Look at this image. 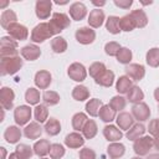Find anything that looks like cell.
I'll return each instance as SVG.
<instances>
[{
    "mask_svg": "<svg viewBox=\"0 0 159 159\" xmlns=\"http://www.w3.org/2000/svg\"><path fill=\"white\" fill-rule=\"evenodd\" d=\"M84 140L86 139H84V137L81 133L72 132V133H70V134L66 135L65 144H66V147H68L71 149H78V148H81L84 144Z\"/></svg>",
    "mask_w": 159,
    "mask_h": 159,
    "instance_id": "16",
    "label": "cell"
},
{
    "mask_svg": "<svg viewBox=\"0 0 159 159\" xmlns=\"http://www.w3.org/2000/svg\"><path fill=\"white\" fill-rule=\"evenodd\" d=\"M94 82L97 84L102 86V87H111L113 84V82H114V73L111 70H106L102 75H99L94 80Z\"/></svg>",
    "mask_w": 159,
    "mask_h": 159,
    "instance_id": "29",
    "label": "cell"
},
{
    "mask_svg": "<svg viewBox=\"0 0 159 159\" xmlns=\"http://www.w3.org/2000/svg\"><path fill=\"white\" fill-rule=\"evenodd\" d=\"M134 120H135L134 117L129 112H120L117 116V118H116V122H117L118 128L119 129H123V130L130 129L134 125Z\"/></svg>",
    "mask_w": 159,
    "mask_h": 159,
    "instance_id": "15",
    "label": "cell"
},
{
    "mask_svg": "<svg viewBox=\"0 0 159 159\" xmlns=\"http://www.w3.org/2000/svg\"><path fill=\"white\" fill-rule=\"evenodd\" d=\"M15 153L20 159H31L32 154H35L34 153V148H31L30 145H27L25 143L17 144L16 148H15Z\"/></svg>",
    "mask_w": 159,
    "mask_h": 159,
    "instance_id": "35",
    "label": "cell"
},
{
    "mask_svg": "<svg viewBox=\"0 0 159 159\" xmlns=\"http://www.w3.org/2000/svg\"><path fill=\"white\" fill-rule=\"evenodd\" d=\"M24 134L29 139H37L42 134V127L39 122H30L24 129Z\"/></svg>",
    "mask_w": 159,
    "mask_h": 159,
    "instance_id": "22",
    "label": "cell"
},
{
    "mask_svg": "<svg viewBox=\"0 0 159 159\" xmlns=\"http://www.w3.org/2000/svg\"><path fill=\"white\" fill-rule=\"evenodd\" d=\"M52 10L51 0H37L35 5V14L40 20H46L50 17Z\"/></svg>",
    "mask_w": 159,
    "mask_h": 159,
    "instance_id": "11",
    "label": "cell"
},
{
    "mask_svg": "<svg viewBox=\"0 0 159 159\" xmlns=\"http://www.w3.org/2000/svg\"><path fill=\"white\" fill-rule=\"evenodd\" d=\"M124 153H125V147L122 143H118V142L111 143L107 148V154L111 159H118V158L123 157Z\"/></svg>",
    "mask_w": 159,
    "mask_h": 159,
    "instance_id": "24",
    "label": "cell"
},
{
    "mask_svg": "<svg viewBox=\"0 0 159 159\" xmlns=\"http://www.w3.org/2000/svg\"><path fill=\"white\" fill-rule=\"evenodd\" d=\"M88 25L93 29H98L102 26L104 21V12L101 9H93L88 15Z\"/></svg>",
    "mask_w": 159,
    "mask_h": 159,
    "instance_id": "21",
    "label": "cell"
},
{
    "mask_svg": "<svg viewBox=\"0 0 159 159\" xmlns=\"http://www.w3.org/2000/svg\"><path fill=\"white\" fill-rule=\"evenodd\" d=\"M119 19L118 16H109L107 20H106V29L108 30L109 34L112 35H118L122 30H120V26H119Z\"/></svg>",
    "mask_w": 159,
    "mask_h": 159,
    "instance_id": "40",
    "label": "cell"
},
{
    "mask_svg": "<svg viewBox=\"0 0 159 159\" xmlns=\"http://www.w3.org/2000/svg\"><path fill=\"white\" fill-rule=\"evenodd\" d=\"M87 15V7L83 2H80V1H76L73 4H71L70 6V16L72 20L75 21H81L86 17Z\"/></svg>",
    "mask_w": 159,
    "mask_h": 159,
    "instance_id": "14",
    "label": "cell"
},
{
    "mask_svg": "<svg viewBox=\"0 0 159 159\" xmlns=\"http://www.w3.org/2000/svg\"><path fill=\"white\" fill-rule=\"evenodd\" d=\"M147 159H159V153H152L148 155Z\"/></svg>",
    "mask_w": 159,
    "mask_h": 159,
    "instance_id": "54",
    "label": "cell"
},
{
    "mask_svg": "<svg viewBox=\"0 0 159 159\" xmlns=\"http://www.w3.org/2000/svg\"><path fill=\"white\" fill-rule=\"evenodd\" d=\"M50 148H51V143L47 139H40L34 144V153L37 157L45 158L48 153H50Z\"/></svg>",
    "mask_w": 159,
    "mask_h": 159,
    "instance_id": "23",
    "label": "cell"
},
{
    "mask_svg": "<svg viewBox=\"0 0 159 159\" xmlns=\"http://www.w3.org/2000/svg\"><path fill=\"white\" fill-rule=\"evenodd\" d=\"M120 45L116 41H111V42H107L104 45V52L108 55V56H117V53L119 52L120 50Z\"/></svg>",
    "mask_w": 159,
    "mask_h": 159,
    "instance_id": "49",
    "label": "cell"
},
{
    "mask_svg": "<svg viewBox=\"0 0 159 159\" xmlns=\"http://www.w3.org/2000/svg\"><path fill=\"white\" fill-rule=\"evenodd\" d=\"M132 51L128 48V47H122L119 50V52L117 53V61L119 63H123V65H129L130 61H132Z\"/></svg>",
    "mask_w": 159,
    "mask_h": 159,
    "instance_id": "45",
    "label": "cell"
},
{
    "mask_svg": "<svg viewBox=\"0 0 159 159\" xmlns=\"http://www.w3.org/2000/svg\"><path fill=\"white\" fill-rule=\"evenodd\" d=\"M67 75L71 80H73L76 82H82L87 77V70L82 63L73 62V63L70 65V67L67 70Z\"/></svg>",
    "mask_w": 159,
    "mask_h": 159,
    "instance_id": "6",
    "label": "cell"
},
{
    "mask_svg": "<svg viewBox=\"0 0 159 159\" xmlns=\"http://www.w3.org/2000/svg\"><path fill=\"white\" fill-rule=\"evenodd\" d=\"M87 120H88L87 116L84 113H82V112H78V113L73 114V117H72V128L76 132H82V129H83L84 124L87 123Z\"/></svg>",
    "mask_w": 159,
    "mask_h": 159,
    "instance_id": "39",
    "label": "cell"
},
{
    "mask_svg": "<svg viewBox=\"0 0 159 159\" xmlns=\"http://www.w3.org/2000/svg\"><path fill=\"white\" fill-rule=\"evenodd\" d=\"M113 2H114V5H116V6H118V7H120V9L127 10V9H129V7L132 6L133 0H114Z\"/></svg>",
    "mask_w": 159,
    "mask_h": 159,
    "instance_id": "52",
    "label": "cell"
},
{
    "mask_svg": "<svg viewBox=\"0 0 159 159\" xmlns=\"http://www.w3.org/2000/svg\"><path fill=\"white\" fill-rule=\"evenodd\" d=\"M119 26H120L122 31H127V32H130V31H133L137 27L133 17L130 16V14L124 15V16H122L119 19Z\"/></svg>",
    "mask_w": 159,
    "mask_h": 159,
    "instance_id": "42",
    "label": "cell"
},
{
    "mask_svg": "<svg viewBox=\"0 0 159 159\" xmlns=\"http://www.w3.org/2000/svg\"><path fill=\"white\" fill-rule=\"evenodd\" d=\"M50 37H52V34L50 31L48 22H40L31 31V41L35 43H41Z\"/></svg>",
    "mask_w": 159,
    "mask_h": 159,
    "instance_id": "5",
    "label": "cell"
},
{
    "mask_svg": "<svg viewBox=\"0 0 159 159\" xmlns=\"http://www.w3.org/2000/svg\"><path fill=\"white\" fill-rule=\"evenodd\" d=\"M19 56L17 41L10 36H2L0 39V58Z\"/></svg>",
    "mask_w": 159,
    "mask_h": 159,
    "instance_id": "3",
    "label": "cell"
},
{
    "mask_svg": "<svg viewBox=\"0 0 159 159\" xmlns=\"http://www.w3.org/2000/svg\"><path fill=\"white\" fill-rule=\"evenodd\" d=\"M108 104H109L116 112H119V111H122V109L125 108V106H127V99H125L123 96H114V97L111 98V101H109Z\"/></svg>",
    "mask_w": 159,
    "mask_h": 159,
    "instance_id": "47",
    "label": "cell"
},
{
    "mask_svg": "<svg viewBox=\"0 0 159 159\" xmlns=\"http://www.w3.org/2000/svg\"><path fill=\"white\" fill-rule=\"evenodd\" d=\"M143 99H144V93H143V91H142L138 86H133V87L129 89V92L127 93V101H129V102L133 103V104L139 103V102H142Z\"/></svg>",
    "mask_w": 159,
    "mask_h": 159,
    "instance_id": "36",
    "label": "cell"
},
{
    "mask_svg": "<svg viewBox=\"0 0 159 159\" xmlns=\"http://www.w3.org/2000/svg\"><path fill=\"white\" fill-rule=\"evenodd\" d=\"M96 152L91 148H83L80 150V159H96Z\"/></svg>",
    "mask_w": 159,
    "mask_h": 159,
    "instance_id": "51",
    "label": "cell"
},
{
    "mask_svg": "<svg viewBox=\"0 0 159 159\" xmlns=\"http://www.w3.org/2000/svg\"><path fill=\"white\" fill-rule=\"evenodd\" d=\"M103 135L108 142L114 143V142H118L119 139H122L123 133L118 127H116L113 124H107L103 128Z\"/></svg>",
    "mask_w": 159,
    "mask_h": 159,
    "instance_id": "19",
    "label": "cell"
},
{
    "mask_svg": "<svg viewBox=\"0 0 159 159\" xmlns=\"http://www.w3.org/2000/svg\"><path fill=\"white\" fill-rule=\"evenodd\" d=\"M6 31H7L9 36L12 37V39L16 40V41H24V40H26L27 36H29V30H27V27H26L25 25H22V24H19V22H15V24L10 25Z\"/></svg>",
    "mask_w": 159,
    "mask_h": 159,
    "instance_id": "9",
    "label": "cell"
},
{
    "mask_svg": "<svg viewBox=\"0 0 159 159\" xmlns=\"http://www.w3.org/2000/svg\"><path fill=\"white\" fill-rule=\"evenodd\" d=\"M35 84L40 88V89H46L50 84H51V81H52V76L48 71L46 70H41V71H37L36 75H35Z\"/></svg>",
    "mask_w": 159,
    "mask_h": 159,
    "instance_id": "17",
    "label": "cell"
},
{
    "mask_svg": "<svg viewBox=\"0 0 159 159\" xmlns=\"http://www.w3.org/2000/svg\"><path fill=\"white\" fill-rule=\"evenodd\" d=\"M72 97L78 102H83L89 98V89L83 84H78L72 89Z\"/></svg>",
    "mask_w": 159,
    "mask_h": 159,
    "instance_id": "33",
    "label": "cell"
},
{
    "mask_svg": "<svg viewBox=\"0 0 159 159\" xmlns=\"http://www.w3.org/2000/svg\"><path fill=\"white\" fill-rule=\"evenodd\" d=\"M22 65H24V61L20 56L4 57L0 60V75L1 76L15 75L17 71H20Z\"/></svg>",
    "mask_w": 159,
    "mask_h": 159,
    "instance_id": "1",
    "label": "cell"
},
{
    "mask_svg": "<svg viewBox=\"0 0 159 159\" xmlns=\"http://www.w3.org/2000/svg\"><path fill=\"white\" fill-rule=\"evenodd\" d=\"M7 159H20V158H19V157L16 155V153L14 152V153H11V154L9 155V158H7Z\"/></svg>",
    "mask_w": 159,
    "mask_h": 159,
    "instance_id": "57",
    "label": "cell"
},
{
    "mask_svg": "<svg viewBox=\"0 0 159 159\" xmlns=\"http://www.w3.org/2000/svg\"><path fill=\"white\" fill-rule=\"evenodd\" d=\"M25 101L31 106V104H35L37 106L39 102H40V92L39 89L34 88V87H30L26 89L25 92Z\"/></svg>",
    "mask_w": 159,
    "mask_h": 159,
    "instance_id": "43",
    "label": "cell"
},
{
    "mask_svg": "<svg viewBox=\"0 0 159 159\" xmlns=\"http://www.w3.org/2000/svg\"><path fill=\"white\" fill-rule=\"evenodd\" d=\"M103 103L101 99L98 98H92L86 103V112L91 116V117H97L99 114V109L102 108Z\"/></svg>",
    "mask_w": 159,
    "mask_h": 159,
    "instance_id": "32",
    "label": "cell"
},
{
    "mask_svg": "<svg viewBox=\"0 0 159 159\" xmlns=\"http://www.w3.org/2000/svg\"><path fill=\"white\" fill-rule=\"evenodd\" d=\"M130 16L133 17V20H134L137 27L143 29V27L147 26V24H148V17H147V14L144 12V10H142V9L133 10V11L130 12Z\"/></svg>",
    "mask_w": 159,
    "mask_h": 159,
    "instance_id": "30",
    "label": "cell"
},
{
    "mask_svg": "<svg viewBox=\"0 0 159 159\" xmlns=\"http://www.w3.org/2000/svg\"><path fill=\"white\" fill-rule=\"evenodd\" d=\"M145 61L150 67H159V47L150 48L145 55Z\"/></svg>",
    "mask_w": 159,
    "mask_h": 159,
    "instance_id": "41",
    "label": "cell"
},
{
    "mask_svg": "<svg viewBox=\"0 0 159 159\" xmlns=\"http://www.w3.org/2000/svg\"><path fill=\"white\" fill-rule=\"evenodd\" d=\"M125 76H128L132 81H140L145 76V68L139 63H129L125 67Z\"/></svg>",
    "mask_w": 159,
    "mask_h": 159,
    "instance_id": "12",
    "label": "cell"
},
{
    "mask_svg": "<svg viewBox=\"0 0 159 159\" xmlns=\"http://www.w3.org/2000/svg\"><path fill=\"white\" fill-rule=\"evenodd\" d=\"M107 68H106V65L103 63V62H93L91 66H89V68H88V73H89V76L93 78V80H96L99 75H102L104 71H106Z\"/></svg>",
    "mask_w": 159,
    "mask_h": 159,
    "instance_id": "46",
    "label": "cell"
},
{
    "mask_svg": "<svg viewBox=\"0 0 159 159\" xmlns=\"http://www.w3.org/2000/svg\"><path fill=\"white\" fill-rule=\"evenodd\" d=\"M31 116H32V111L30 106H26V104L19 106L14 111V119L17 125H25L31 119Z\"/></svg>",
    "mask_w": 159,
    "mask_h": 159,
    "instance_id": "7",
    "label": "cell"
},
{
    "mask_svg": "<svg viewBox=\"0 0 159 159\" xmlns=\"http://www.w3.org/2000/svg\"><path fill=\"white\" fill-rule=\"evenodd\" d=\"M75 37L80 43L89 45L96 40V31L92 30L91 27H86V26L84 27H80V29L76 30Z\"/></svg>",
    "mask_w": 159,
    "mask_h": 159,
    "instance_id": "10",
    "label": "cell"
},
{
    "mask_svg": "<svg viewBox=\"0 0 159 159\" xmlns=\"http://www.w3.org/2000/svg\"><path fill=\"white\" fill-rule=\"evenodd\" d=\"M34 117L36 119V122H39L40 124L41 123H45L47 122L46 119L48 118V108L46 104H37L34 109Z\"/></svg>",
    "mask_w": 159,
    "mask_h": 159,
    "instance_id": "37",
    "label": "cell"
},
{
    "mask_svg": "<svg viewBox=\"0 0 159 159\" xmlns=\"http://www.w3.org/2000/svg\"><path fill=\"white\" fill-rule=\"evenodd\" d=\"M15 93L9 87H1L0 89V103L2 109H11L14 106Z\"/></svg>",
    "mask_w": 159,
    "mask_h": 159,
    "instance_id": "13",
    "label": "cell"
},
{
    "mask_svg": "<svg viewBox=\"0 0 159 159\" xmlns=\"http://www.w3.org/2000/svg\"><path fill=\"white\" fill-rule=\"evenodd\" d=\"M45 132L50 135V137H55L60 132H61V123L58 119L51 117L50 119H47V122L45 123V127H43Z\"/></svg>",
    "mask_w": 159,
    "mask_h": 159,
    "instance_id": "26",
    "label": "cell"
},
{
    "mask_svg": "<svg viewBox=\"0 0 159 159\" xmlns=\"http://www.w3.org/2000/svg\"><path fill=\"white\" fill-rule=\"evenodd\" d=\"M50 158L51 159H61L63 155H65V147L62 144H58V143H53L51 144V148H50Z\"/></svg>",
    "mask_w": 159,
    "mask_h": 159,
    "instance_id": "48",
    "label": "cell"
},
{
    "mask_svg": "<svg viewBox=\"0 0 159 159\" xmlns=\"http://www.w3.org/2000/svg\"><path fill=\"white\" fill-rule=\"evenodd\" d=\"M145 127L142 124V123H134V125L130 128V129H128L127 130V133H125V137H127V139H129V140H137L138 138H140V137H143L144 135V133H145Z\"/></svg>",
    "mask_w": 159,
    "mask_h": 159,
    "instance_id": "27",
    "label": "cell"
},
{
    "mask_svg": "<svg viewBox=\"0 0 159 159\" xmlns=\"http://www.w3.org/2000/svg\"><path fill=\"white\" fill-rule=\"evenodd\" d=\"M97 132H98L97 123L93 119H88L87 123L84 124L83 129H82V135L84 137V139H92L96 137Z\"/></svg>",
    "mask_w": 159,
    "mask_h": 159,
    "instance_id": "34",
    "label": "cell"
},
{
    "mask_svg": "<svg viewBox=\"0 0 159 159\" xmlns=\"http://www.w3.org/2000/svg\"><path fill=\"white\" fill-rule=\"evenodd\" d=\"M41 159H47V158H41Z\"/></svg>",
    "mask_w": 159,
    "mask_h": 159,
    "instance_id": "60",
    "label": "cell"
},
{
    "mask_svg": "<svg viewBox=\"0 0 159 159\" xmlns=\"http://www.w3.org/2000/svg\"><path fill=\"white\" fill-rule=\"evenodd\" d=\"M132 116L134 117L135 120L138 122H145L149 119L150 117V108L147 103L144 102H139L133 104L132 107Z\"/></svg>",
    "mask_w": 159,
    "mask_h": 159,
    "instance_id": "8",
    "label": "cell"
},
{
    "mask_svg": "<svg viewBox=\"0 0 159 159\" xmlns=\"http://www.w3.org/2000/svg\"><path fill=\"white\" fill-rule=\"evenodd\" d=\"M92 4L96 5V6H103L106 2H104V1H101V2H98V1H92Z\"/></svg>",
    "mask_w": 159,
    "mask_h": 159,
    "instance_id": "58",
    "label": "cell"
},
{
    "mask_svg": "<svg viewBox=\"0 0 159 159\" xmlns=\"http://www.w3.org/2000/svg\"><path fill=\"white\" fill-rule=\"evenodd\" d=\"M70 24H71V20H70L68 15H66L63 12H53L48 21V27L53 36V35H58L61 31L67 29L70 26Z\"/></svg>",
    "mask_w": 159,
    "mask_h": 159,
    "instance_id": "2",
    "label": "cell"
},
{
    "mask_svg": "<svg viewBox=\"0 0 159 159\" xmlns=\"http://www.w3.org/2000/svg\"><path fill=\"white\" fill-rule=\"evenodd\" d=\"M16 20H17L16 14H15L12 10L6 9V10L2 11V14H1V16H0V24H1V27L5 29V30H7V27H9L10 25L17 22Z\"/></svg>",
    "mask_w": 159,
    "mask_h": 159,
    "instance_id": "25",
    "label": "cell"
},
{
    "mask_svg": "<svg viewBox=\"0 0 159 159\" xmlns=\"http://www.w3.org/2000/svg\"><path fill=\"white\" fill-rule=\"evenodd\" d=\"M0 150H1V159H5L6 158V149L4 147H1Z\"/></svg>",
    "mask_w": 159,
    "mask_h": 159,
    "instance_id": "56",
    "label": "cell"
},
{
    "mask_svg": "<svg viewBox=\"0 0 159 159\" xmlns=\"http://www.w3.org/2000/svg\"><path fill=\"white\" fill-rule=\"evenodd\" d=\"M154 148L158 150V153H159V137H157L155 139H154Z\"/></svg>",
    "mask_w": 159,
    "mask_h": 159,
    "instance_id": "55",
    "label": "cell"
},
{
    "mask_svg": "<svg viewBox=\"0 0 159 159\" xmlns=\"http://www.w3.org/2000/svg\"><path fill=\"white\" fill-rule=\"evenodd\" d=\"M99 118L104 122V123H111L112 120H114L117 118L116 116V111L109 106V104H103L102 108L99 109Z\"/></svg>",
    "mask_w": 159,
    "mask_h": 159,
    "instance_id": "31",
    "label": "cell"
},
{
    "mask_svg": "<svg viewBox=\"0 0 159 159\" xmlns=\"http://www.w3.org/2000/svg\"><path fill=\"white\" fill-rule=\"evenodd\" d=\"M42 101L46 106H56L60 102V94L55 91H45L42 94Z\"/></svg>",
    "mask_w": 159,
    "mask_h": 159,
    "instance_id": "44",
    "label": "cell"
},
{
    "mask_svg": "<svg viewBox=\"0 0 159 159\" xmlns=\"http://www.w3.org/2000/svg\"><path fill=\"white\" fill-rule=\"evenodd\" d=\"M51 48L55 53H63L67 50V41L62 36H56L51 40Z\"/></svg>",
    "mask_w": 159,
    "mask_h": 159,
    "instance_id": "38",
    "label": "cell"
},
{
    "mask_svg": "<svg viewBox=\"0 0 159 159\" xmlns=\"http://www.w3.org/2000/svg\"><path fill=\"white\" fill-rule=\"evenodd\" d=\"M20 52H21V56H22L25 60H27V61H35V60H37V58L41 56V50H40V47L36 46V45H34V43H30V45L24 46V47L20 50Z\"/></svg>",
    "mask_w": 159,
    "mask_h": 159,
    "instance_id": "18",
    "label": "cell"
},
{
    "mask_svg": "<svg viewBox=\"0 0 159 159\" xmlns=\"http://www.w3.org/2000/svg\"><path fill=\"white\" fill-rule=\"evenodd\" d=\"M154 98H155V101L159 103V87H157V88L154 89Z\"/></svg>",
    "mask_w": 159,
    "mask_h": 159,
    "instance_id": "53",
    "label": "cell"
},
{
    "mask_svg": "<svg viewBox=\"0 0 159 159\" xmlns=\"http://www.w3.org/2000/svg\"><path fill=\"white\" fill-rule=\"evenodd\" d=\"M148 132L150 135L153 137H159V118H154L149 122V125H148Z\"/></svg>",
    "mask_w": 159,
    "mask_h": 159,
    "instance_id": "50",
    "label": "cell"
},
{
    "mask_svg": "<svg viewBox=\"0 0 159 159\" xmlns=\"http://www.w3.org/2000/svg\"><path fill=\"white\" fill-rule=\"evenodd\" d=\"M132 159H142V158H140V157H133Z\"/></svg>",
    "mask_w": 159,
    "mask_h": 159,
    "instance_id": "59",
    "label": "cell"
},
{
    "mask_svg": "<svg viewBox=\"0 0 159 159\" xmlns=\"http://www.w3.org/2000/svg\"><path fill=\"white\" fill-rule=\"evenodd\" d=\"M21 129L17 125H9L4 132V138L9 144H16L21 139Z\"/></svg>",
    "mask_w": 159,
    "mask_h": 159,
    "instance_id": "20",
    "label": "cell"
},
{
    "mask_svg": "<svg viewBox=\"0 0 159 159\" xmlns=\"http://www.w3.org/2000/svg\"><path fill=\"white\" fill-rule=\"evenodd\" d=\"M154 147V139L150 135H143L134 140L133 150L138 157H144L149 154V150Z\"/></svg>",
    "mask_w": 159,
    "mask_h": 159,
    "instance_id": "4",
    "label": "cell"
},
{
    "mask_svg": "<svg viewBox=\"0 0 159 159\" xmlns=\"http://www.w3.org/2000/svg\"><path fill=\"white\" fill-rule=\"evenodd\" d=\"M132 87H133V81H132L128 76H120V77L117 80L116 89H117L118 93H120V94L128 93Z\"/></svg>",
    "mask_w": 159,
    "mask_h": 159,
    "instance_id": "28",
    "label": "cell"
}]
</instances>
